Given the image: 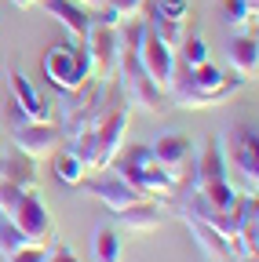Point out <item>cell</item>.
I'll use <instances>...</instances> for the list:
<instances>
[{
    "instance_id": "3",
    "label": "cell",
    "mask_w": 259,
    "mask_h": 262,
    "mask_svg": "<svg viewBox=\"0 0 259 262\" xmlns=\"http://www.w3.org/2000/svg\"><path fill=\"white\" fill-rule=\"evenodd\" d=\"M110 171L117 175V179H124L132 189H139L143 196H153V201H165V196L175 189L172 186V179L165 175V168L153 160V153H150V146H121V153L113 157V164H110Z\"/></svg>"
},
{
    "instance_id": "2",
    "label": "cell",
    "mask_w": 259,
    "mask_h": 262,
    "mask_svg": "<svg viewBox=\"0 0 259 262\" xmlns=\"http://www.w3.org/2000/svg\"><path fill=\"white\" fill-rule=\"evenodd\" d=\"M128 124H132V110H128V102L121 98V102L95 124L84 139H77L70 149L88 164V171L95 168V171H106L110 164H113V157L121 153V146H124V135H128Z\"/></svg>"
},
{
    "instance_id": "28",
    "label": "cell",
    "mask_w": 259,
    "mask_h": 262,
    "mask_svg": "<svg viewBox=\"0 0 259 262\" xmlns=\"http://www.w3.org/2000/svg\"><path fill=\"white\" fill-rule=\"evenodd\" d=\"M4 262H48V244H29V248L8 255Z\"/></svg>"
},
{
    "instance_id": "23",
    "label": "cell",
    "mask_w": 259,
    "mask_h": 262,
    "mask_svg": "<svg viewBox=\"0 0 259 262\" xmlns=\"http://www.w3.org/2000/svg\"><path fill=\"white\" fill-rule=\"evenodd\" d=\"M29 244H37V241H29L18 226H11L8 219H0V255H15V251H22V248H29Z\"/></svg>"
},
{
    "instance_id": "10",
    "label": "cell",
    "mask_w": 259,
    "mask_h": 262,
    "mask_svg": "<svg viewBox=\"0 0 259 262\" xmlns=\"http://www.w3.org/2000/svg\"><path fill=\"white\" fill-rule=\"evenodd\" d=\"M226 160L245 182V193H255L259 186V139L252 124H234L226 131Z\"/></svg>"
},
{
    "instance_id": "8",
    "label": "cell",
    "mask_w": 259,
    "mask_h": 262,
    "mask_svg": "<svg viewBox=\"0 0 259 262\" xmlns=\"http://www.w3.org/2000/svg\"><path fill=\"white\" fill-rule=\"evenodd\" d=\"M8 120H11L15 149L26 153L29 160H48V157H55V149L62 146L58 124H51V120H26L15 102H8Z\"/></svg>"
},
{
    "instance_id": "20",
    "label": "cell",
    "mask_w": 259,
    "mask_h": 262,
    "mask_svg": "<svg viewBox=\"0 0 259 262\" xmlns=\"http://www.w3.org/2000/svg\"><path fill=\"white\" fill-rule=\"evenodd\" d=\"M230 66H234V73L241 80L255 77V70H259V44H255L252 33H237V37L230 40Z\"/></svg>"
},
{
    "instance_id": "27",
    "label": "cell",
    "mask_w": 259,
    "mask_h": 262,
    "mask_svg": "<svg viewBox=\"0 0 259 262\" xmlns=\"http://www.w3.org/2000/svg\"><path fill=\"white\" fill-rule=\"evenodd\" d=\"M150 4L165 15V18H175V22H186V0H150Z\"/></svg>"
},
{
    "instance_id": "18",
    "label": "cell",
    "mask_w": 259,
    "mask_h": 262,
    "mask_svg": "<svg viewBox=\"0 0 259 262\" xmlns=\"http://www.w3.org/2000/svg\"><path fill=\"white\" fill-rule=\"evenodd\" d=\"M117 219H121V226L128 233H153V229L165 222V204L146 196V201H135L132 208H124Z\"/></svg>"
},
{
    "instance_id": "30",
    "label": "cell",
    "mask_w": 259,
    "mask_h": 262,
    "mask_svg": "<svg viewBox=\"0 0 259 262\" xmlns=\"http://www.w3.org/2000/svg\"><path fill=\"white\" fill-rule=\"evenodd\" d=\"M15 8H33V4H41V0H11Z\"/></svg>"
},
{
    "instance_id": "14",
    "label": "cell",
    "mask_w": 259,
    "mask_h": 262,
    "mask_svg": "<svg viewBox=\"0 0 259 262\" xmlns=\"http://www.w3.org/2000/svg\"><path fill=\"white\" fill-rule=\"evenodd\" d=\"M259 201L255 193H241L237 201V237H234V258L241 262H255V248H259Z\"/></svg>"
},
{
    "instance_id": "26",
    "label": "cell",
    "mask_w": 259,
    "mask_h": 262,
    "mask_svg": "<svg viewBox=\"0 0 259 262\" xmlns=\"http://www.w3.org/2000/svg\"><path fill=\"white\" fill-rule=\"evenodd\" d=\"M179 48H183V58H186L190 70H193V66H205V62H208V48H205L201 37H186Z\"/></svg>"
},
{
    "instance_id": "9",
    "label": "cell",
    "mask_w": 259,
    "mask_h": 262,
    "mask_svg": "<svg viewBox=\"0 0 259 262\" xmlns=\"http://www.w3.org/2000/svg\"><path fill=\"white\" fill-rule=\"evenodd\" d=\"M150 153H153V160L165 168V175L172 179V186L179 189V186H186V182H193V142L183 135V131H168V135H161L153 146H150Z\"/></svg>"
},
{
    "instance_id": "5",
    "label": "cell",
    "mask_w": 259,
    "mask_h": 262,
    "mask_svg": "<svg viewBox=\"0 0 259 262\" xmlns=\"http://www.w3.org/2000/svg\"><path fill=\"white\" fill-rule=\"evenodd\" d=\"M113 77H117V91H121V98L128 102V110H143V113H161V110H165V91L146 77L135 44H121L117 73Z\"/></svg>"
},
{
    "instance_id": "17",
    "label": "cell",
    "mask_w": 259,
    "mask_h": 262,
    "mask_svg": "<svg viewBox=\"0 0 259 262\" xmlns=\"http://www.w3.org/2000/svg\"><path fill=\"white\" fill-rule=\"evenodd\" d=\"M0 182L37 193V186H41V179H37V160H29V157L18 153V149H15V153H0Z\"/></svg>"
},
{
    "instance_id": "22",
    "label": "cell",
    "mask_w": 259,
    "mask_h": 262,
    "mask_svg": "<svg viewBox=\"0 0 259 262\" xmlns=\"http://www.w3.org/2000/svg\"><path fill=\"white\" fill-rule=\"evenodd\" d=\"M91 262H121V237H117V229L99 226L91 233Z\"/></svg>"
},
{
    "instance_id": "32",
    "label": "cell",
    "mask_w": 259,
    "mask_h": 262,
    "mask_svg": "<svg viewBox=\"0 0 259 262\" xmlns=\"http://www.w3.org/2000/svg\"><path fill=\"white\" fill-rule=\"evenodd\" d=\"M245 4H248V8H255V11H259V0H245Z\"/></svg>"
},
{
    "instance_id": "7",
    "label": "cell",
    "mask_w": 259,
    "mask_h": 262,
    "mask_svg": "<svg viewBox=\"0 0 259 262\" xmlns=\"http://www.w3.org/2000/svg\"><path fill=\"white\" fill-rule=\"evenodd\" d=\"M44 77L58 91L81 88L91 77V58H88L84 40H62V44L48 48V55H44Z\"/></svg>"
},
{
    "instance_id": "13",
    "label": "cell",
    "mask_w": 259,
    "mask_h": 262,
    "mask_svg": "<svg viewBox=\"0 0 259 262\" xmlns=\"http://www.w3.org/2000/svg\"><path fill=\"white\" fill-rule=\"evenodd\" d=\"M84 186H88V193L95 196V201H99V204H106L113 215H121L124 208H132L135 201H146V196H143L139 189H132L124 179H117L110 168H106L99 179H84ZM150 201H153V196H150Z\"/></svg>"
},
{
    "instance_id": "4",
    "label": "cell",
    "mask_w": 259,
    "mask_h": 262,
    "mask_svg": "<svg viewBox=\"0 0 259 262\" xmlns=\"http://www.w3.org/2000/svg\"><path fill=\"white\" fill-rule=\"evenodd\" d=\"M193 193L201 196V201L215 211H234L241 193L230 186L226 179V164H223V142L212 139L205 146V153L193 160Z\"/></svg>"
},
{
    "instance_id": "31",
    "label": "cell",
    "mask_w": 259,
    "mask_h": 262,
    "mask_svg": "<svg viewBox=\"0 0 259 262\" xmlns=\"http://www.w3.org/2000/svg\"><path fill=\"white\" fill-rule=\"evenodd\" d=\"M77 4H84V8H88V4H103V0H77Z\"/></svg>"
},
{
    "instance_id": "11",
    "label": "cell",
    "mask_w": 259,
    "mask_h": 262,
    "mask_svg": "<svg viewBox=\"0 0 259 262\" xmlns=\"http://www.w3.org/2000/svg\"><path fill=\"white\" fill-rule=\"evenodd\" d=\"M84 48H88V58H91V77L95 80H113L117 55H121L117 29L91 18V29H88V37H84Z\"/></svg>"
},
{
    "instance_id": "21",
    "label": "cell",
    "mask_w": 259,
    "mask_h": 262,
    "mask_svg": "<svg viewBox=\"0 0 259 262\" xmlns=\"http://www.w3.org/2000/svg\"><path fill=\"white\" fill-rule=\"evenodd\" d=\"M51 160H55V171H58V179L66 182V186H81V182L88 179V164H84L73 149H62V146H58Z\"/></svg>"
},
{
    "instance_id": "6",
    "label": "cell",
    "mask_w": 259,
    "mask_h": 262,
    "mask_svg": "<svg viewBox=\"0 0 259 262\" xmlns=\"http://www.w3.org/2000/svg\"><path fill=\"white\" fill-rule=\"evenodd\" d=\"M0 215L37 244H48L55 233L51 211L41 204V196L29 189H18V186H8V182H0Z\"/></svg>"
},
{
    "instance_id": "25",
    "label": "cell",
    "mask_w": 259,
    "mask_h": 262,
    "mask_svg": "<svg viewBox=\"0 0 259 262\" xmlns=\"http://www.w3.org/2000/svg\"><path fill=\"white\" fill-rule=\"evenodd\" d=\"M103 8H106L117 22H128V18H143L146 0H103Z\"/></svg>"
},
{
    "instance_id": "29",
    "label": "cell",
    "mask_w": 259,
    "mask_h": 262,
    "mask_svg": "<svg viewBox=\"0 0 259 262\" xmlns=\"http://www.w3.org/2000/svg\"><path fill=\"white\" fill-rule=\"evenodd\" d=\"M48 262H81V258H77L70 248H55V251L48 255Z\"/></svg>"
},
{
    "instance_id": "19",
    "label": "cell",
    "mask_w": 259,
    "mask_h": 262,
    "mask_svg": "<svg viewBox=\"0 0 259 262\" xmlns=\"http://www.w3.org/2000/svg\"><path fill=\"white\" fill-rule=\"evenodd\" d=\"M186 222V229H190V233H193V241H197V248L208 255V258H215V262H226V258H234V244L230 241H226L223 233H219V229H212L208 222H201V219H183Z\"/></svg>"
},
{
    "instance_id": "12",
    "label": "cell",
    "mask_w": 259,
    "mask_h": 262,
    "mask_svg": "<svg viewBox=\"0 0 259 262\" xmlns=\"http://www.w3.org/2000/svg\"><path fill=\"white\" fill-rule=\"evenodd\" d=\"M139 62H143V70H146V77L168 95V88H172V80H175V51L165 44V40H157L153 33L146 29L143 33V44H139Z\"/></svg>"
},
{
    "instance_id": "16",
    "label": "cell",
    "mask_w": 259,
    "mask_h": 262,
    "mask_svg": "<svg viewBox=\"0 0 259 262\" xmlns=\"http://www.w3.org/2000/svg\"><path fill=\"white\" fill-rule=\"evenodd\" d=\"M41 4H44V11H48L51 18L62 22V29H66L73 40H84V37H88L91 11H88L84 4H77V0H41Z\"/></svg>"
},
{
    "instance_id": "24",
    "label": "cell",
    "mask_w": 259,
    "mask_h": 262,
    "mask_svg": "<svg viewBox=\"0 0 259 262\" xmlns=\"http://www.w3.org/2000/svg\"><path fill=\"white\" fill-rule=\"evenodd\" d=\"M223 8H226V22L230 26H237V29L255 26V8H248L245 0H223Z\"/></svg>"
},
{
    "instance_id": "1",
    "label": "cell",
    "mask_w": 259,
    "mask_h": 262,
    "mask_svg": "<svg viewBox=\"0 0 259 262\" xmlns=\"http://www.w3.org/2000/svg\"><path fill=\"white\" fill-rule=\"evenodd\" d=\"M241 77H230V73H223V70H215L212 62H205V66H186V70H179L175 66V80H172V88H168V95H172V102L175 106H183V110H208V106H215V102H223V98H230L234 91H241Z\"/></svg>"
},
{
    "instance_id": "15",
    "label": "cell",
    "mask_w": 259,
    "mask_h": 262,
    "mask_svg": "<svg viewBox=\"0 0 259 262\" xmlns=\"http://www.w3.org/2000/svg\"><path fill=\"white\" fill-rule=\"evenodd\" d=\"M8 84H11V102L18 106V113L26 120H48V102L41 98V91L29 84V77L18 70V66L8 73Z\"/></svg>"
}]
</instances>
